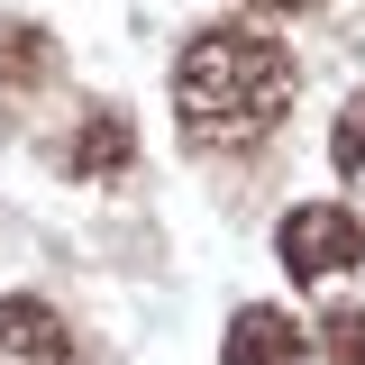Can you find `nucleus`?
I'll list each match as a JSON object with an SVG mask.
<instances>
[{
  "mask_svg": "<svg viewBox=\"0 0 365 365\" xmlns=\"http://www.w3.org/2000/svg\"><path fill=\"white\" fill-rule=\"evenodd\" d=\"M119 165H128V119H119V110H91L83 119V137H73V174H119Z\"/></svg>",
  "mask_w": 365,
  "mask_h": 365,
  "instance_id": "obj_5",
  "label": "nucleus"
},
{
  "mask_svg": "<svg viewBox=\"0 0 365 365\" xmlns=\"http://www.w3.org/2000/svg\"><path fill=\"white\" fill-rule=\"evenodd\" d=\"M0 365H73V329L37 292H0Z\"/></svg>",
  "mask_w": 365,
  "mask_h": 365,
  "instance_id": "obj_3",
  "label": "nucleus"
},
{
  "mask_svg": "<svg viewBox=\"0 0 365 365\" xmlns=\"http://www.w3.org/2000/svg\"><path fill=\"white\" fill-rule=\"evenodd\" d=\"M256 9H292V0H256Z\"/></svg>",
  "mask_w": 365,
  "mask_h": 365,
  "instance_id": "obj_8",
  "label": "nucleus"
},
{
  "mask_svg": "<svg viewBox=\"0 0 365 365\" xmlns=\"http://www.w3.org/2000/svg\"><path fill=\"white\" fill-rule=\"evenodd\" d=\"M329 356H338V365H365V311H338V319H329Z\"/></svg>",
  "mask_w": 365,
  "mask_h": 365,
  "instance_id": "obj_7",
  "label": "nucleus"
},
{
  "mask_svg": "<svg viewBox=\"0 0 365 365\" xmlns=\"http://www.w3.org/2000/svg\"><path fill=\"white\" fill-rule=\"evenodd\" d=\"M302 356H311L302 319H292V311H274V302L237 311V319H228V347H220V365H302Z\"/></svg>",
  "mask_w": 365,
  "mask_h": 365,
  "instance_id": "obj_4",
  "label": "nucleus"
},
{
  "mask_svg": "<svg viewBox=\"0 0 365 365\" xmlns=\"http://www.w3.org/2000/svg\"><path fill=\"white\" fill-rule=\"evenodd\" d=\"M274 256H283V274H292L302 292H329V283L356 274L365 220L338 210V201H302V210H283V228H274Z\"/></svg>",
  "mask_w": 365,
  "mask_h": 365,
  "instance_id": "obj_2",
  "label": "nucleus"
},
{
  "mask_svg": "<svg viewBox=\"0 0 365 365\" xmlns=\"http://www.w3.org/2000/svg\"><path fill=\"white\" fill-rule=\"evenodd\" d=\"M338 174H365V91L347 101V119H338Z\"/></svg>",
  "mask_w": 365,
  "mask_h": 365,
  "instance_id": "obj_6",
  "label": "nucleus"
},
{
  "mask_svg": "<svg viewBox=\"0 0 365 365\" xmlns=\"http://www.w3.org/2000/svg\"><path fill=\"white\" fill-rule=\"evenodd\" d=\"M292 110V55L265 28H201L174 55V119L201 146H247Z\"/></svg>",
  "mask_w": 365,
  "mask_h": 365,
  "instance_id": "obj_1",
  "label": "nucleus"
}]
</instances>
